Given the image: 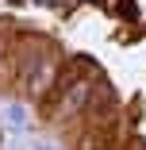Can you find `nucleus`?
<instances>
[{
	"mask_svg": "<svg viewBox=\"0 0 146 150\" xmlns=\"http://www.w3.org/2000/svg\"><path fill=\"white\" fill-rule=\"evenodd\" d=\"M4 119H8V127L23 131V127H27V112H23V104H4Z\"/></svg>",
	"mask_w": 146,
	"mask_h": 150,
	"instance_id": "1",
	"label": "nucleus"
},
{
	"mask_svg": "<svg viewBox=\"0 0 146 150\" xmlns=\"http://www.w3.org/2000/svg\"><path fill=\"white\" fill-rule=\"evenodd\" d=\"M35 150H54V146H35Z\"/></svg>",
	"mask_w": 146,
	"mask_h": 150,
	"instance_id": "2",
	"label": "nucleus"
}]
</instances>
